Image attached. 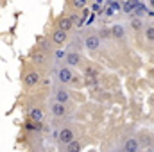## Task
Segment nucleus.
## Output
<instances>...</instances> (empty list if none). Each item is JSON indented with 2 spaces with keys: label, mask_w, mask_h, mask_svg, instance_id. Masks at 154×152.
<instances>
[{
  "label": "nucleus",
  "mask_w": 154,
  "mask_h": 152,
  "mask_svg": "<svg viewBox=\"0 0 154 152\" xmlns=\"http://www.w3.org/2000/svg\"><path fill=\"white\" fill-rule=\"evenodd\" d=\"M84 82H86V86H95V84H97V79L86 75V81H84Z\"/></svg>",
  "instance_id": "nucleus-19"
},
{
  "label": "nucleus",
  "mask_w": 154,
  "mask_h": 152,
  "mask_svg": "<svg viewBox=\"0 0 154 152\" xmlns=\"http://www.w3.org/2000/svg\"><path fill=\"white\" fill-rule=\"evenodd\" d=\"M65 59H66V65H68V66H75V65H79V59H81V57H79L77 52H68Z\"/></svg>",
  "instance_id": "nucleus-5"
},
{
  "label": "nucleus",
  "mask_w": 154,
  "mask_h": 152,
  "mask_svg": "<svg viewBox=\"0 0 154 152\" xmlns=\"http://www.w3.org/2000/svg\"><path fill=\"white\" fill-rule=\"evenodd\" d=\"M145 11H147V7H145V5H142V4H140V5H138V9H136V11H134V13H136V14H143V13H145Z\"/></svg>",
  "instance_id": "nucleus-20"
},
{
  "label": "nucleus",
  "mask_w": 154,
  "mask_h": 152,
  "mask_svg": "<svg viewBox=\"0 0 154 152\" xmlns=\"http://www.w3.org/2000/svg\"><path fill=\"white\" fill-rule=\"evenodd\" d=\"M113 36H115V38H124V36H125L124 27H122L120 23H116L115 27H113Z\"/></svg>",
  "instance_id": "nucleus-14"
},
{
  "label": "nucleus",
  "mask_w": 154,
  "mask_h": 152,
  "mask_svg": "<svg viewBox=\"0 0 154 152\" xmlns=\"http://www.w3.org/2000/svg\"><path fill=\"white\" fill-rule=\"evenodd\" d=\"M32 59H34V63H38V65H41V63H45V52H34L32 54Z\"/></svg>",
  "instance_id": "nucleus-15"
},
{
  "label": "nucleus",
  "mask_w": 154,
  "mask_h": 152,
  "mask_svg": "<svg viewBox=\"0 0 154 152\" xmlns=\"http://www.w3.org/2000/svg\"><path fill=\"white\" fill-rule=\"evenodd\" d=\"M68 91H65V90H57L56 91V102H61V104H65L66 100H68Z\"/></svg>",
  "instance_id": "nucleus-11"
},
{
  "label": "nucleus",
  "mask_w": 154,
  "mask_h": 152,
  "mask_svg": "<svg viewBox=\"0 0 154 152\" xmlns=\"http://www.w3.org/2000/svg\"><path fill=\"white\" fill-rule=\"evenodd\" d=\"M145 38H147V41H154V27L152 25H149L145 29Z\"/></svg>",
  "instance_id": "nucleus-16"
},
{
  "label": "nucleus",
  "mask_w": 154,
  "mask_h": 152,
  "mask_svg": "<svg viewBox=\"0 0 154 152\" xmlns=\"http://www.w3.org/2000/svg\"><path fill=\"white\" fill-rule=\"evenodd\" d=\"M59 141L68 145L70 141H74V131L72 129H61L59 131Z\"/></svg>",
  "instance_id": "nucleus-2"
},
{
  "label": "nucleus",
  "mask_w": 154,
  "mask_h": 152,
  "mask_svg": "<svg viewBox=\"0 0 154 152\" xmlns=\"http://www.w3.org/2000/svg\"><path fill=\"white\" fill-rule=\"evenodd\" d=\"M38 81H39V75L36 72H31V74L25 75V84H27V86H34Z\"/></svg>",
  "instance_id": "nucleus-9"
},
{
  "label": "nucleus",
  "mask_w": 154,
  "mask_h": 152,
  "mask_svg": "<svg viewBox=\"0 0 154 152\" xmlns=\"http://www.w3.org/2000/svg\"><path fill=\"white\" fill-rule=\"evenodd\" d=\"M57 77H59L61 82H70V81H72V72H70L68 68H61V70L57 72Z\"/></svg>",
  "instance_id": "nucleus-6"
},
{
  "label": "nucleus",
  "mask_w": 154,
  "mask_h": 152,
  "mask_svg": "<svg viewBox=\"0 0 154 152\" xmlns=\"http://www.w3.org/2000/svg\"><path fill=\"white\" fill-rule=\"evenodd\" d=\"M86 2H88V0H72V4H74V7H77V9H81V7H84V5H86Z\"/></svg>",
  "instance_id": "nucleus-18"
},
{
  "label": "nucleus",
  "mask_w": 154,
  "mask_h": 152,
  "mask_svg": "<svg viewBox=\"0 0 154 152\" xmlns=\"http://www.w3.org/2000/svg\"><path fill=\"white\" fill-rule=\"evenodd\" d=\"M56 57H57V59H63V57H66V54H65L63 50H57V52H56Z\"/></svg>",
  "instance_id": "nucleus-22"
},
{
  "label": "nucleus",
  "mask_w": 154,
  "mask_h": 152,
  "mask_svg": "<svg viewBox=\"0 0 154 152\" xmlns=\"http://www.w3.org/2000/svg\"><path fill=\"white\" fill-rule=\"evenodd\" d=\"M138 5H140V4H138L136 0H127V2L124 4V11H125V13H133V11L138 9Z\"/></svg>",
  "instance_id": "nucleus-10"
},
{
  "label": "nucleus",
  "mask_w": 154,
  "mask_h": 152,
  "mask_svg": "<svg viewBox=\"0 0 154 152\" xmlns=\"http://www.w3.org/2000/svg\"><path fill=\"white\" fill-rule=\"evenodd\" d=\"M151 4H152V5H154V0H151Z\"/></svg>",
  "instance_id": "nucleus-25"
},
{
  "label": "nucleus",
  "mask_w": 154,
  "mask_h": 152,
  "mask_svg": "<svg viewBox=\"0 0 154 152\" xmlns=\"http://www.w3.org/2000/svg\"><path fill=\"white\" fill-rule=\"evenodd\" d=\"M52 39H54V43L61 45V43H65V41H66V32H65V31H59V29H57V31L54 32Z\"/></svg>",
  "instance_id": "nucleus-8"
},
{
  "label": "nucleus",
  "mask_w": 154,
  "mask_h": 152,
  "mask_svg": "<svg viewBox=\"0 0 154 152\" xmlns=\"http://www.w3.org/2000/svg\"><path fill=\"white\" fill-rule=\"evenodd\" d=\"M124 152H138V140L136 138H127L124 143Z\"/></svg>",
  "instance_id": "nucleus-3"
},
{
  "label": "nucleus",
  "mask_w": 154,
  "mask_h": 152,
  "mask_svg": "<svg viewBox=\"0 0 154 152\" xmlns=\"http://www.w3.org/2000/svg\"><path fill=\"white\" fill-rule=\"evenodd\" d=\"M100 2H102V0H97V4H100Z\"/></svg>",
  "instance_id": "nucleus-24"
},
{
  "label": "nucleus",
  "mask_w": 154,
  "mask_h": 152,
  "mask_svg": "<svg viewBox=\"0 0 154 152\" xmlns=\"http://www.w3.org/2000/svg\"><path fill=\"white\" fill-rule=\"evenodd\" d=\"M66 152H81V143L74 140V141H70L68 145H66Z\"/></svg>",
  "instance_id": "nucleus-13"
},
{
  "label": "nucleus",
  "mask_w": 154,
  "mask_h": 152,
  "mask_svg": "<svg viewBox=\"0 0 154 152\" xmlns=\"http://www.w3.org/2000/svg\"><path fill=\"white\" fill-rule=\"evenodd\" d=\"M74 27V18H63L61 22H59V31H70Z\"/></svg>",
  "instance_id": "nucleus-7"
},
{
  "label": "nucleus",
  "mask_w": 154,
  "mask_h": 152,
  "mask_svg": "<svg viewBox=\"0 0 154 152\" xmlns=\"http://www.w3.org/2000/svg\"><path fill=\"white\" fill-rule=\"evenodd\" d=\"M25 127H27V129H29V131H34V129H38L39 125H36V123H32V122H29V123H27V125H25Z\"/></svg>",
  "instance_id": "nucleus-21"
},
{
  "label": "nucleus",
  "mask_w": 154,
  "mask_h": 152,
  "mask_svg": "<svg viewBox=\"0 0 154 152\" xmlns=\"http://www.w3.org/2000/svg\"><path fill=\"white\" fill-rule=\"evenodd\" d=\"M31 118H32L34 122H41V120H43V111L38 109V108H32V109H31Z\"/></svg>",
  "instance_id": "nucleus-12"
},
{
  "label": "nucleus",
  "mask_w": 154,
  "mask_h": 152,
  "mask_svg": "<svg viewBox=\"0 0 154 152\" xmlns=\"http://www.w3.org/2000/svg\"><path fill=\"white\" fill-rule=\"evenodd\" d=\"M84 45H86L88 50H97L100 47V38L95 36V34H91V36H88V38L84 39Z\"/></svg>",
  "instance_id": "nucleus-1"
},
{
  "label": "nucleus",
  "mask_w": 154,
  "mask_h": 152,
  "mask_svg": "<svg viewBox=\"0 0 154 152\" xmlns=\"http://www.w3.org/2000/svg\"><path fill=\"white\" fill-rule=\"evenodd\" d=\"M131 25H133V29L140 31V29H142V20H140V18H134V20L131 22Z\"/></svg>",
  "instance_id": "nucleus-17"
},
{
  "label": "nucleus",
  "mask_w": 154,
  "mask_h": 152,
  "mask_svg": "<svg viewBox=\"0 0 154 152\" xmlns=\"http://www.w3.org/2000/svg\"><path fill=\"white\" fill-rule=\"evenodd\" d=\"M118 9H120V5H118V4H113V5H111V11H118Z\"/></svg>",
  "instance_id": "nucleus-23"
},
{
  "label": "nucleus",
  "mask_w": 154,
  "mask_h": 152,
  "mask_svg": "<svg viewBox=\"0 0 154 152\" xmlns=\"http://www.w3.org/2000/svg\"><path fill=\"white\" fill-rule=\"evenodd\" d=\"M115 152H116V150H115Z\"/></svg>",
  "instance_id": "nucleus-26"
},
{
  "label": "nucleus",
  "mask_w": 154,
  "mask_h": 152,
  "mask_svg": "<svg viewBox=\"0 0 154 152\" xmlns=\"http://www.w3.org/2000/svg\"><path fill=\"white\" fill-rule=\"evenodd\" d=\"M52 113H54V116H65V113H66L65 104H61V102H54V104H52Z\"/></svg>",
  "instance_id": "nucleus-4"
}]
</instances>
